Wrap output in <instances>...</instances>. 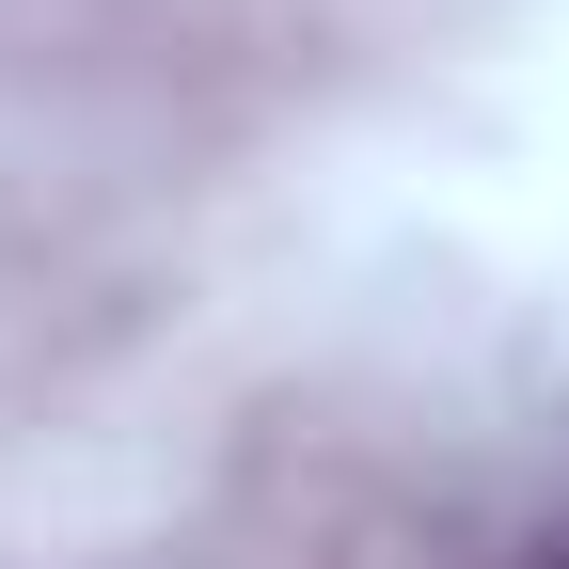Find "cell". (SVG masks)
Listing matches in <instances>:
<instances>
[{"mask_svg": "<svg viewBox=\"0 0 569 569\" xmlns=\"http://www.w3.org/2000/svg\"><path fill=\"white\" fill-rule=\"evenodd\" d=\"M507 569H569V507H553V522H538V538H522Z\"/></svg>", "mask_w": 569, "mask_h": 569, "instance_id": "1", "label": "cell"}]
</instances>
